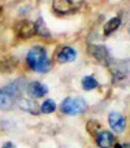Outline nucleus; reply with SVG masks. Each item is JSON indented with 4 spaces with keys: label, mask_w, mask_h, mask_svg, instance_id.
<instances>
[{
    "label": "nucleus",
    "mask_w": 130,
    "mask_h": 148,
    "mask_svg": "<svg viewBox=\"0 0 130 148\" xmlns=\"http://www.w3.org/2000/svg\"><path fill=\"white\" fill-rule=\"evenodd\" d=\"M28 64L34 72L38 73H47L51 68V61H50L48 56H47V52L43 47L35 46L29 51L28 56Z\"/></svg>",
    "instance_id": "obj_1"
},
{
    "label": "nucleus",
    "mask_w": 130,
    "mask_h": 148,
    "mask_svg": "<svg viewBox=\"0 0 130 148\" xmlns=\"http://www.w3.org/2000/svg\"><path fill=\"white\" fill-rule=\"evenodd\" d=\"M87 103L81 97H66L61 103V112L69 116H77L86 112Z\"/></svg>",
    "instance_id": "obj_2"
},
{
    "label": "nucleus",
    "mask_w": 130,
    "mask_h": 148,
    "mask_svg": "<svg viewBox=\"0 0 130 148\" xmlns=\"http://www.w3.org/2000/svg\"><path fill=\"white\" fill-rule=\"evenodd\" d=\"M81 3L82 0H54V9L60 14H66L78 8Z\"/></svg>",
    "instance_id": "obj_3"
},
{
    "label": "nucleus",
    "mask_w": 130,
    "mask_h": 148,
    "mask_svg": "<svg viewBox=\"0 0 130 148\" xmlns=\"http://www.w3.org/2000/svg\"><path fill=\"white\" fill-rule=\"evenodd\" d=\"M26 86H28V83H26L25 79L18 78V79H16V81H13L12 83H9L8 86H5L3 90H4L8 95H10L13 99H17V97H20L21 95H22V92L25 91Z\"/></svg>",
    "instance_id": "obj_4"
},
{
    "label": "nucleus",
    "mask_w": 130,
    "mask_h": 148,
    "mask_svg": "<svg viewBox=\"0 0 130 148\" xmlns=\"http://www.w3.org/2000/svg\"><path fill=\"white\" fill-rule=\"evenodd\" d=\"M16 31H17V35L20 38H30V36H33L35 34V25L31 21L23 20L17 23Z\"/></svg>",
    "instance_id": "obj_5"
},
{
    "label": "nucleus",
    "mask_w": 130,
    "mask_h": 148,
    "mask_svg": "<svg viewBox=\"0 0 130 148\" xmlns=\"http://www.w3.org/2000/svg\"><path fill=\"white\" fill-rule=\"evenodd\" d=\"M108 122L111 127L117 133H122L126 127V120L118 112H111L108 116Z\"/></svg>",
    "instance_id": "obj_6"
},
{
    "label": "nucleus",
    "mask_w": 130,
    "mask_h": 148,
    "mask_svg": "<svg viewBox=\"0 0 130 148\" xmlns=\"http://www.w3.org/2000/svg\"><path fill=\"white\" fill-rule=\"evenodd\" d=\"M90 52L91 55L100 62V64H105L108 65L111 61V56L108 49L104 46H91L90 47Z\"/></svg>",
    "instance_id": "obj_7"
},
{
    "label": "nucleus",
    "mask_w": 130,
    "mask_h": 148,
    "mask_svg": "<svg viewBox=\"0 0 130 148\" xmlns=\"http://www.w3.org/2000/svg\"><path fill=\"white\" fill-rule=\"evenodd\" d=\"M26 91L31 97H42L48 92L46 84L41 83V82H31L26 86Z\"/></svg>",
    "instance_id": "obj_8"
},
{
    "label": "nucleus",
    "mask_w": 130,
    "mask_h": 148,
    "mask_svg": "<svg viewBox=\"0 0 130 148\" xmlns=\"http://www.w3.org/2000/svg\"><path fill=\"white\" fill-rule=\"evenodd\" d=\"M96 143L100 148H111L115 143V136L111 131L103 130L96 135Z\"/></svg>",
    "instance_id": "obj_9"
},
{
    "label": "nucleus",
    "mask_w": 130,
    "mask_h": 148,
    "mask_svg": "<svg viewBox=\"0 0 130 148\" xmlns=\"http://www.w3.org/2000/svg\"><path fill=\"white\" fill-rule=\"evenodd\" d=\"M77 57V52L73 47H63L57 53V60L60 62H72Z\"/></svg>",
    "instance_id": "obj_10"
},
{
    "label": "nucleus",
    "mask_w": 130,
    "mask_h": 148,
    "mask_svg": "<svg viewBox=\"0 0 130 148\" xmlns=\"http://www.w3.org/2000/svg\"><path fill=\"white\" fill-rule=\"evenodd\" d=\"M14 100L10 95H8L4 90H0V109L3 110H8L14 105Z\"/></svg>",
    "instance_id": "obj_11"
},
{
    "label": "nucleus",
    "mask_w": 130,
    "mask_h": 148,
    "mask_svg": "<svg viewBox=\"0 0 130 148\" xmlns=\"http://www.w3.org/2000/svg\"><path fill=\"white\" fill-rule=\"evenodd\" d=\"M121 26V18L120 17H113L104 25V35L109 36L112 33H115L118 27Z\"/></svg>",
    "instance_id": "obj_12"
},
{
    "label": "nucleus",
    "mask_w": 130,
    "mask_h": 148,
    "mask_svg": "<svg viewBox=\"0 0 130 148\" xmlns=\"http://www.w3.org/2000/svg\"><path fill=\"white\" fill-rule=\"evenodd\" d=\"M18 105H20L21 109L26 110V112L38 113V110H36L38 109V105H36V103L31 99H21L20 103H18Z\"/></svg>",
    "instance_id": "obj_13"
},
{
    "label": "nucleus",
    "mask_w": 130,
    "mask_h": 148,
    "mask_svg": "<svg viewBox=\"0 0 130 148\" xmlns=\"http://www.w3.org/2000/svg\"><path fill=\"white\" fill-rule=\"evenodd\" d=\"M35 33H38L39 35H42V36H44V38H50V30L47 29V26H46V23H44V20L43 18H38V21H36L35 23Z\"/></svg>",
    "instance_id": "obj_14"
},
{
    "label": "nucleus",
    "mask_w": 130,
    "mask_h": 148,
    "mask_svg": "<svg viewBox=\"0 0 130 148\" xmlns=\"http://www.w3.org/2000/svg\"><path fill=\"white\" fill-rule=\"evenodd\" d=\"M82 87H83L86 91H91V90L98 87V81L91 75L83 77V79H82Z\"/></svg>",
    "instance_id": "obj_15"
},
{
    "label": "nucleus",
    "mask_w": 130,
    "mask_h": 148,
    "mask_svg": "<svg viewBox=\"0 0 130 148\" xmlns=\"http://www.w3.org/2000/svg\"><path fill=\"white\" fill-rule=\"evenodd\" d=\"M41 112L42 113H46V114H50V113L55 112V109H56V103L54 101V100L51 99H47L43 101V104L41 105Z\"/></svg>",
    "instance_id": "obj_16"
},
{
    "label": "nucleus",
    "mask_w": 130,
    "mask_h": 148,
    "mask_svg": "<svg viewBox=\"0 0 130 148\" xmlns=\"http://www.w3.org/2000/svg\"><path fill=\"white\" fill-rule=\"evenodd\" d=\"M3 148H16V146L12 143V142H7V143H4Z\"/></svg>",
    "instance_id": "obj_17"
},
{
    "label": "nucleus",
    "mask_w": 130,
    "mask_h": 148,
    "mask_svg": "<svg viewBox=\"0 0 130 148\" xmlns=\"http://www.w3.org/2000/svg\"><path fill=\"white\" fill-rule=\"evenodd\" d=\"M122 148H129V143H126V144H124Z\"/></svg>",
    "instance_id": "obj_18"
},
{
    "label": "nucleus",
    "mask_w": 130,
    "mask_h": 148,
    "mask_svg": "<svg viewBox=\"0 0 130 148\" xmlns=\"http://www.w3.org/2000/svg\"><path fill=\"white\" fill-rule=\"evenodd\" d=\"M0 10H1V7H0Z\"/></svg>",
    "instance_id": "obj_19"
}]
</instances>
